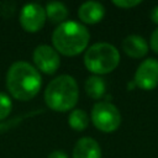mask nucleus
I'll return each mask as SVG.
<instances>
[{
  "mask_svg": "<svg viewBox=\"0 0 158 158\" xmlns=\"http://www.w3.org/2000/svg\"><path fill=\"white\" fill-rule=\"evenodd\" d=\"M133 83L142 90H153L158 86V60L154 58L144 59L136 69Z\"/></svg>",
  "mask_w": 158,
  "mask_h": 158,
  "instance_id": "7",
  "label": "nucleus"
},
{
  "mask_svg": "<svg viewBox=\"0 0 158 158\" xmlns=\"http://www.w3.org/2000/svg\"><path fill=\"white\" fill-rule=\"evenodd\" d=\"M149 47L153 49L154 53L158 54V27L152 32L151 38H149Z\"/></svg>",
  "mask_w": 158,
  "mask_h": 158,
  "instance_id": "18",
  "label": "nucleus"
},
{
  "mask_svg": "<svg viewBox=\"0 0 158 158\" xmlns=\"http://www.w3.org/2000/svg\"><path fill=\"white\" fill-rule=\"evenodd\" d=\"M79 99V89L72 75L62 74L49 81L44 90L46 105L58 112L72 110Z\"/></svg>",
  "mask_w": 158,
  "mask_h": 158,
  "instance_id": "3",
  "label": "nucleus"
},
{
  "mask_svg": "<svg viewBox=\"0 0 158 158\" xmlns=\"http://www.w3.org/2000/svg\"><path fill=\"white\" fill-rule=\"evenodd\" d=\"M11 107H12L11 99L6 94L0 93V121L1 120H5L10 115Z\"/></svg>",
  "mask_w": 158,
  "mask_h": 158,
  "instance_id": "15",
  "label": "nucleus"
},
{
  "mask_svg": "<svg viewBox=\"0 0 158 158\" xmlns=\"http://www.w3.org/2000/svg\"><path fill=\"white\" fill-rule=\"evenodd\" d=\"M112 4L121 9H131L141 4L139 0H114Z\"/></svg>",
  "mask_w": 158,
  "mask_h": 158,
  "instance_id": "16",
  "label": "nucleus"
},
{
  "mask_svg": "<svg viewBox=\"0 0 158 158\" xmlns=\"http://www.w3.org/2000/svg\"><path fill=\"white\" fill-rule=\"evenodd\" d=\"M106 84L105 80L99 75H91L85 80V93L91 99H101L105 94Z\"/></svg>",
  "mask_w": 158,
  "mask_h": 158,
  "instance_id": "12",
  "label": "nucleus"
},
{
  "mask_svg": "<svg viewBox=\"0 0 158 158\" xmlns=\"http://www.w3.org/2000/svg\"><path fill=\"white\" fill-rule=\"evenodd\" d=\"M48 158H68V156L63 151H53L48 154Z\"/></svg>",
  "mask_w": 158,
  "mask_h": 158,
  "instance_id": "19",
  "label": "nucleus"
},
{
  "mask_svg": "<svg viewBox=\"0 0 158 158\" xmlns=\"http://www.w3.org/2000/svg\"><path fill=\"white\" fill-rule=\"evenodd\" d=\"M105 16V7L98 1H86L78 9V17L81 22L94 25L102 20Z\"/></svg>",
  "mask_w": 158,
  "mask_h": 158,
  "instance_id": "9",
  "label": "nucleus"
},
{
  "mask_svg": "<svg viewBox=\"0 0 158 158\" xmlns=\"http://www.w3.org/2000/svg\"><path fill=\"white\" fill-rule=\"evenodd\" d=\"M73 158H101L100 144L91 137H81L73 148Z\"/></svg>",
  "mask_w": 158,
  "mask_h": 158,
  "instance_id": "10",
  "label": "nucleus"
},
{
  "mask_svg": "<svg viewBox=\"0 0 158 158\" xmlns=\"http://www.w3.org/2000/svg\"><path fill=\"white\" fill-rule=\"evenodd\" d=\"M122 49L131 58H143L148 52V43L142 36L130 35L123 38Z\"/></svg>",
  "mask_w": 158,
  "mask_h": 158,
  "instance_id": "11",
  "label": "nucleus"
},
{
  "mask_svg": "<svg viewBox=\"0 0 158 158\" xmlns=\"http://www.w3.org/2000/svg\"><path fill=\"white\" fill-rule=\"evenodd\" d=\"M32 58L37 69H40L41 72L48 75L54 74L60 65L59 53L48 44L37 46L33 51Z\"/></svg>",
  "mask_w": 158,
  "mask_h": 158,
  "instance_id": "8",
  "label": "nucleus"
},
{
  "mask_svg": "<svg viewBox=\"0 0 158 158\" xmlns=\"http://www.w3.org/2000/svg\"><path fill=\"white\" fill-rule=\"evenodd\" d=\"M90 33L86 27L75 21H64L59 23L52 33L54 49L68 57L78 56L86 49Z\"/></svg>",
  "mask_w": 158,
  "mask_h": 158,
  "instance_id": "2",
  "label": "nucleus"
},
{
  "mask_svg": "<svg viewBox=\"0 0 158 158\" xmlns=\"http://www.w3.org/2000/svg\"><path fill=\"white\" fill-rule=\"evenodd\" d=\"M91 121L94 126L102 132H114L121 123L118 109L107 101H99L91 109Z\"/></svg>",
  "mask_w": 158,
  "mask_h": 158,
  "instance_id": "5",
  "label": "nucleus"
},
{
  "mask_svg": "<svg viewBox=\"0 0 158 158\" xmlns=\"http://www.w3.org/2000/svg\"><path fill=\"white\" fill-rule=\"evenodd\" d=\"M27 116H31V114H30V115H23V116H17V117L12 118L10 122H2V123H0V132L6 131V130L12 128V127H16L17 123H19L22 118H25V117H27Z\"/></svg>",
  "mask_w": 158,
  "mask_h": 158,
  "instance_id": "17",
  "label": "nucleus"
},
{
  "mask_svg": "<svg viewBox=\"0 0 158 158\" xmlns=\"http://www.w3.org/2000/svg\"><path fill=\"white\" fill-rule=\"evenodd\" d=\"M46 10L37 2L26 4L20 12V25L26 32L40 31L46 22Z\"/></svg>",
  "mask_w": 158,
  "mask_h": 158,
  "instance_id": "6",
  "label": "nucleus"
},
{
  "mask_svg": "<svg viewBox=\"0 0 158 158\" xmlns=\"http://www.w3.org/2000/svg\"><path fill=\"white\" fill-rule=\"evenodd\" d=\"M46 16L54 23H62L68 17V9L63 2L52 1L48 2L44 7Z\"/></svg>",
  "mask_w": 158,
  "mask_h": 158,
  "instance_id": "13",
  "label": "nucleus"
},
{
  "mask_svg": "<svg viewBox=\"0 0 158 158\" xmlns=\"http://www.w3.org/2000/svg\"><path fill=\"white\" fill-rule=\"evenodd\" d=\"M151 20H152L153 23L158 25V5L154 6L152 9V11H151Z\"/></svg>",
  "mask_w": 158,
  "mask_h": 158,
  "instance_id": "20",
  "label": "nucleus"
},
{
  "mask_svg": "<svg viewBox=\"0 0 158 158\" xmlns=\"http://www.w3.org/2000/svg\"><path fill=\"white\" fill-rule=\"evenodd\" d=\"M68 123L75 131H84L89 125V116L84 110L74 109L69 114Z\"/></svg>",
  "mask_w": 158,
  "mask_h": 158,
  "instance_id": "14",
  "label": "nucleus"
},
{
  "mask_svg": "<svg viewBox=\"0 0 158 158\" xmlns=\"http://www.w3.org/2000/svg\"><path fill=\"white\" fill-rule=\"evenodd\" d=\"M42 85V78L37 68L27 62L19 60L10 65L6 73V88L12 98L27 101L35 98Z\"/></svg>",
  "mask_w": 158,
  "mask_h": 158,
  "instance_id": "1",
  "label": "nucleus"
},
{
  "mask_svg": "<svg viewBox=\"0 0 158 158\" xmlns=\"http://www.w3.org/2000/svg\"><path fill=\"white\" fill-rule=\"evenodd\" d=\"M120 63L118 49L106 42H99L90 46L84 54L86 69L96 75L111 73Z\"/></svg>",
  "mask_w": 158,
  "mask_h": 158,
  "instance_id": "4",
  "label": "nucleus"
}]
</instances>
